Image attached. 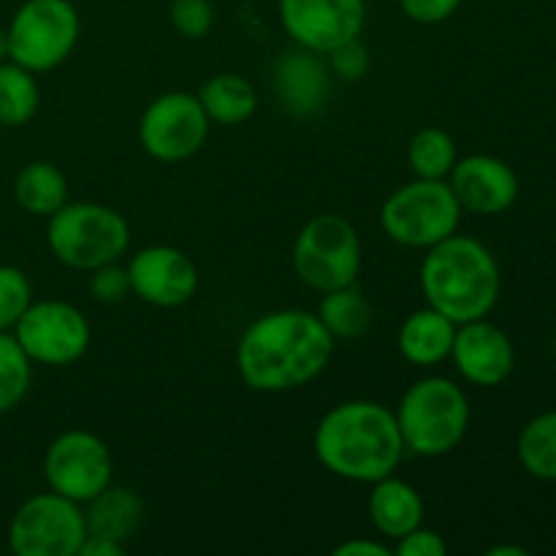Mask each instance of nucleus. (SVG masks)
I'll return each mask as SVG.
<instances>
[{
  "instance_id": "nucleus-1",
  "label": "nucleus",
  "mask_w": 556,
  "mask_h": 556,
  "mask_svg": "<svg viewBox=\"0 0 556 556\" xmlns=\"http://www.w3.org/2000/svg\"><path fill=\"white\" fill-rule=\"evenodd\" d=\"M334 342L315 313L275 309L248 326L237 345V369L253 391L302 389L331 362Z\"/></svg>"
},
{
  "instance_id": "nucleus-2",
  "label": "nucleus",
  "mask_w": 556,
  "mask_h": 556,
  "mask_svg": "<svg viewBox=\"0 0 556 556\" xmlns=\"http://www.w3.org/2000/svg\"><path fill=\"white\" fill-rule=\"evenodd\" d=\"M405 443L394 410L380 402L353 400L331 407L315 429V456L337 478L375 483L394 476Z\"/></svg>"
},
{
  "instance_id": "nucleus-3",
  "label": "nucleus",
  "mask_w": 556,
  "mask_h": 556,
  "mask_svg": "<svg viewBox=\"0 0 556 556\" xmlns=\"http://www.w3.org/2000/svg\"><path fill=\"white\" fill-rule=\"evenodd\" d=\"M418 280L429 307L456 326L486 318L500 296V266L494 255L486 244L459 233L427 248Z\"/></svg>"
},
{
  "instance_id": "nucleus-4",
  "label": "nucleus",
  "mask_w": 556,
  "mask_h": 556,
  "mask_svg": "<svg viewBox=\"0 0 556 556\" xmlns=\"http://www.w3.org/2000/svg\"><path fill=\"white\" fill-rule=\"evenodd\" d=\"M394 416L405 451L434 459L451 454L465 440L470 402L454 380L424 378L405 391Z\"/></svg>"
},
{
  "instance_id": "nucleus-5",
  "label": "nucleus",
  "mask_w": 556,
  "mask_h": 556,
  "mask_svg": "<svg viewBox=\"0 0 556 556\" xmlns=\"http://www.w3.org/2000/svg\"><path fill=\"white\" fill-rule=\"evenodd\" d=\"M47 244L60 264L92 271L125 255L130 244L128 220L96 201H65L47 226Z\"/></svg>"
},
{
  "instance_id": "nucleus-6",
  "label": "nucleus",
  "mask_w": 556,
  "mask_h": 556,
  "mask_svg": "<svg viewBox=\"0 0 556 556\" xmlns=\"http://www.w3.org/2000/svg\"><path fill=\"white\" fill-rule=\"evenodd\" d=\"M462 220V206L445 179H421L402 185L386 199L380 226L405 248L427 250L454 237Z\"/></svg>"
},
{
  "instance_id": "nucleus-7",
  "label": "nucleus",
  "mask_w": 556,
  "mask_h": 556,
  "mask_svg": "<svg viewBox=\"0 0 556 556\" xmlns=\"http://www.w3.org/2000/svg\"><path fill=\"white\" fill-rule=\"evenodd\" d=\"M293 269L313 291L353 286L362 271V237L342 215H315L293 242Z\"/></svg>"
},
{
  "instance_id": "nucleus-8",
  "label": "nucleus",
  "mask_w": 556,
  "mask_h": 556,
  "mask_svg": "<svg viewBox=\"0 0 556 556\" xmlns=\"http://www.w3.org/2000/svg\"><path fill=\"white\" fill-rule=\"evenodd\" d=\"M79 14L71 0H25L9 30V60L33 74L58 68L79 41Z\"/></svg>"
},
{
  "instance_id": "nucleus-9",
  "label": "nucleus",
  "mask_w": 556,
  "mask_h": 556,
  "mask_svg": "<svg viewBox=\"0 0 556 556\" xmlns=\"http://www.w3.org/2000/svg\"><path fill=\"white\" fill-rule=\"evenodd\" d=\"M85 535L81 505L58 492L25 500L9 525V546L16 556H76Z\"/></svg>"
},
{
  "instance_id": "nucleus-10",
  "label": "nucleus",
  "mask_w": 556,
  "mask_h": 556,
  "mask_svg": "<svg viewBox=\"0 0 556 556\" xmlns=\"http://www.w3.org/2000/svg\"><path fill=\"white\" fill-rule=\"evenodd\" d=\"M14 337L33 364L68 367L90 348V324L74 304L41 299L25 309L14 326Z\"/></svg>"
},
{
  "instance_id": "nucleus-11",
  "label": "nucleus",
  "mask_w": 556,
  "mask_h": 556,
  "mask_svg": "<svg viewBox=\"0 0 556 556\" xmlns=\"http://www.w3.org/2000/svg\"><path fill=\"white\" fill-rule=\"evenodd\" d=\"M210 136V117L199 96L174 90L157 96L139 119L141 150L161 163L193 157Z\"/></svg>"
},
{
  "instance_id": "nucleus-12",
  "label": "nucleus",
  "mask_w": 556,
  "mask_h": 556,
  "mask_svg": "<svg viewBox=\"0 0 556 556\" xmlns=\"http://www.w3.org/2000/svg\"><path fill=\"white\" fill-rule=\"evenodd\" d=\"M114 462L106 443L85 429H71L52 440L43 459V476L52 492L85 505L112 483Z\"/></svg>"
},
{
  "instance_id": "nucleus-13",
  "label": "nucleus",
  "mask_w": 556,
  "mask_h": 556,
  "mask_svg": "<svg viewBox=\"0 0 556 556\" xmlns=\"http://www.w3.org/2000/svg\"><path fill=\"white\" fill-rule=\"evenodd\" d=\"M280 22L293 43L329 54L351 38H362L367 22L364 0H280Z\"/></svg>"
},
{
  "instance_id": "nucleus-14",
  "label": "nucleus",
  "mask_w": 556,
  "mask_h": 556,
  "mask_svg": "<svg viewBox=\"0 0 556 556\" xmlns=\"http://www.w3.org/2000/svg\"><path fill=\"white\" fill-rule=\"evenodd\" d=\"M130 293L152 307H182L199 291V269L188 253L168 244H150L130 258Z\"/></svg>"
},
{
  "instance_id": "nucleus-15",
  "label": "nucleus",
  "mask_w": 556,
  "mask_h": 556,
  "mask_svg": "<svg viewBox=\"0 0 556 556\" xmlns=\"http://www.w3.org/2000/svg\"><path fill=\"white\" fill-rule=\"evenodd\" d=\"M451 358H454L462 378L470 380L472 386L492 389V386L505 383L510 378L516 351L514 342L500 326L489 324L486 318H478L456 326Z\"/></svg>"
},
{
  "instance_id": "nucleus-16",
  "label": "nucleus",
  "mask_w": 556,
  "mask_h": 556,
  "mask_svg": "<svg viewBox=\"0 0 556 556\" xmlns=\"http://www.w3.org/2000/svg\"><path fill=\"white\" fill-rule=\"evenodd\" d=\"M451 190L462 212L472 215H500L519 199V177L505 161L494 155H470L451 168Z\"/></svg>"
},
{
  "instance_id": "nucleus-17",
  "label": "nucleus",
  "mask_w": 556,
  "mask_h": 556,
  "mask_svg": "<svg viewBox=\"0 0 556 556\" xmlns=\"http://www.w3.org/2000/svg\"><path fill=\"white\" fill-rule=\"evenodd\" d=\"M331 90V71L324 54L309 49H293L275 65V92L280 106L293 117H309L320 112Z\"/></svg>"
},
{
  "instance_id": "nucleus-18",
  "label": "nucleus",
  "mask_w": 556,
  "mask_h": 556,
  "mask_svg": "<svg viewBox=\"0 0 556 556\" xmlns=\"http://www.w3.org/2000/svg\"><path fill=\"white\" fill-rule=\"evenodd\" d=\"M369 519L380 535L400 541L402 535L421 527L424 521V500L407 481L394 476H386L372 483L369 492Z\"/></svg>"
},
{
  "instance_id": "nucleus-19",
  "label": "nucleus",
  "mask_w": 556,
  "mask_h": 556,
  "mask_svg": "<svg viewBox=\"0 0 556 556\" xmlns=\"http://www.w3.org/2000/svg\"><path fill=\"white\" fill-rule=\"evenodd\" d=\"M456 324L438 313L434 307L416 309L405 324L400 326L396 334V345L400 353L416 367H438L440 362L451 358V348H454Z\"/></svg>"
},
{
  "instance_id": "nucleus-20",
  "label": "nucleus",
  "mask_w": 556,
  "mask_h": 556,
  "mask_svg": "<svg viewBox=\"0 0 556 556\" xmlns=\"http://www.w3.org/2000/svg\"><path fill=\"white\" fill-rule=\"evenodd\" d=\"M81 510H85L87 535H103L119 543L128 541L144 519V503L139 494L134 489L112 486V483L87 500Z\"/></svg>"
},
{
  "instance_id": "nucleus-21",
  "label": "nucleus",
  "mask_w": 556,
  "mask_h": 556,
  "mask_svg": "<svg viewBox=\"0 0 556 556\" xmlns=\"http://www.w3.org/2000/svg\"><path fill=\"white\" fill-rule=\"evenodd\" d=\"M14 199L27 215L52 217L68 201L65 174L47 161L27 163L16 172Z\"/></svg>"
},
{
  "instance_id": "nucleus-22",
  "label": "nucleus",
  "mask_w": 556,
  "mask_h": 556,
  "mask_svg": "<svg viewBox=\"0 0 556 556\" xmlns=\"http://www.w3.org/2000/svg\"><path fill=\"white\" fill-rule=\"evenodd\" d=\"M199 101L210 123L239 125L248 123L258 109L255 87L239 74H217L201 87Z\"/></svg>"
},
{
  "instance_id": "nucleus-23",
  "label": "nucleus",
  "mask_w": 556,
  "mask_h": 556,
  "mask_svg": "<svg viewBox=\"0 0 556 556\" xmlns=\"http://www.w3.org/2000/svg\"><path fill=\"white\" fill-rule=\"evenodd\" d=\"M315 315L334 340H356L372 324V307H369L367 296L356 288V282L326 291Z\"/></svg>"
},
{
  "instance_id": "nucleus-24",
  "label": "nucleus",
  "mask_w": 556,
  "mask_h": 556,
  "mask_svg": "<svg viewBox=\"0 0 556 556\" xmlns=\"http://www.w3.org/2000/svg\"><path fill=\"white\" fill-rule=\"evenodd\" d=\"M41 103L36 74L9 60L0 63V125L20 128L30 123Z\"/></svg>"
},
{
  "instance_id": "nucleus-25",
  "label": "nucleus",
  "mask_w": 556,
  "mask_h": 556,
  "mask_svg": "<svg viewBox=\"0 0 556 556\" xmlns=\"http://www.w3.org/2000/svg\"><path fill=\"white\" fill-rule=\"evenodd\" d=\"M521 467L541 481H556V410L532 418L516 443Z\"/></svg>"
},
{
  "instance_id": "nucleus-26",
  "label": "nucleus",
  "mask_w": 556,
  "mask_h": 556,
  "mask_svg": "<svg viewBox=\"0 0 556 556\" xmlns=\"http://www.w3.org/2000/svg\"><path fill=\"white\" fill-rule=\"evenodd\" d=\"M456 161V141L443 128H421L407 144V163L421 179H445Z\"/></svg>"
},
{
  "instance_id": "nucleus-27",
  "label": "nucleus",
  "mask_w": 556,
  "mask_h": 556,
  "mask_svg": "<svg viewBox=\"0 0 556 556\" xmlns=\"http://www.w3.org/2000/svg\"><path fill=\"white\" fill-rule=\"evenodd\" d=\"M33 362L22 345L16 342L14 331H0V413H9L25 400L30 389Z\"/></svg>"
},
{
  "instance_id": "nucleus-28",
  "label": "nucleus",
  "mask_w": 556,
  "mask_h": 556,
  "mask_svg": "<svg viewBox=\"0 0 556 556\" xmlns=\"http://www.w3.org/2000/svg\"><path fill=\"white\" fill-rule=\"evenodd\" d=\"M33 304L30 280L16 266H0V331H14L25 309Z\"/></svg>"
},
{
  "instance_id": "nucleus-29",
  "label": "nucleus",
  "mask_w": 556,
  "mask_h": 556,
  "mask_svg": "<svg viewBox=\"0 0 556 556\" xmlns=\"http://www.w3.org/2000/svg\"><path fill=\"white\" fill-rule=\"evenodd\" d=\"M215 14L210 0H172V25L185 38H204Z\"/></svg>"
},
{
  "instance_id": "nucleus-30",
  "label": "nucleus",
  "mask_w": 556,
  "mask_h": 556,
  "mask_svg": "<svg viewBox=\"0 0 556 556\" xmlns=\"http://www.w3.org/2000/svg\"><path fill=\"white\" fill-rule=\"evenodd\" d=\"M329 71L345 81H358L367 76L369 71V52L362 43V38H351V41L340 43L331 49L329 54Z\"/></svg>"
},
{
  "instance_id": "nucleus-31",
  "label": "nucleus",
  "mask_w": 556,
  "mask_h": 556,
  "mask_svg": "<svg viewBox=\"0 0 556 556\" xmlns=\"http://www.w3.org/2000/svg\"><path fill=\"white\" fill-rule=\"evenodd\" d=\"M90 293H92V299L101 304H119L130 293L128 269H123L117 261L92 269Z\"/></svg>"
},
{
  "instance_id": "nucleus-32",
  "label": "nucleus",
  "mask_w": 556,
  "mask_h": 556,
  "mask_svg": "<svg viewBox=\"0 0 556 556\" xmlns=\"http://www.w3.org/2000/svg\"><path fill=\"white\" fill-rule=\"evenodd\" d=\"M459 3L462 0H400V9L418 25H440L456 14Z\"/></svg>"
},
{
  "instance_id": "nucleus-33",
  "label": "nucleus",
  "mask_w": 556,
  "mask_h": 556,
  "mask_svg": "<svg viewBox=\"0 0 556 556\" xmlns=\"http://www.w3.org/2000/svg\"><path fill=\"white\" fill-rule=\"evenodd\" d=\"M445 552H448V546H445L443 535L427 530V527H416L413 532L402 535L394 548L396 556H445Z\"/></svg>"
},
{
  "instance_id": "nucleus-34",
  "label": "nucleus",
  "mask_w": 556,
  "mask_h": 556,
  "mask_svg": "<svg viewBox=\"0 0 556 556\" xmlns=\"http://www.w3.org/2000/svg\"><path fill=\"white\" fill-rule=\"evenodd\" d=\"M391 548L378 541H364V538H351L334 548V556H389Z\"/></svg>"
},
{
  "instance_id": "nucleus-35",
  "label": "nucleus",
  "mask_w": 556,
  "mask_h": 556,
  "mask_svg": "<svg viewBox=\"0 0 556 556\" xmlns=\"http://www.w3.org/2000/svg\"><path fill=\"white\" fill-rule=\"evenodd\" d=\"M125 552V543L112 541V538H103V535H85L81 541L79 554L76 556H123Z\"/></svg>"
},
{
  "instance_id": "nucleus-36",
  "label": "nucleus",
  "mask_w": 556,
  "mask_h": 556,
  "mask_svg": "<svg viewBox=\"0 0 556 556\" xmlns=\"http://www.w3.org/2000/svg\"><path fill=\"white\" fill-rule=\"evenodd\" d=\"M486 554L489 556H527L530 552L521 546H494V548H489Z\"/></svg>"
},
{
  "instance_id": "nucleus-37",
  "label": "nucleus",
  "mask_w": 556,
  "mask_h": 556,
  "mask_svg": "<svg viewBox=\"0 0 556 556\" xmlns=\"http://www.w3.org/2000/svg\"><path fill=\"white\" fill-rule=\"evenodd\" d=\"M0 58H9V36H5V30H0Z\"/></svg>"
}]
</instances>
